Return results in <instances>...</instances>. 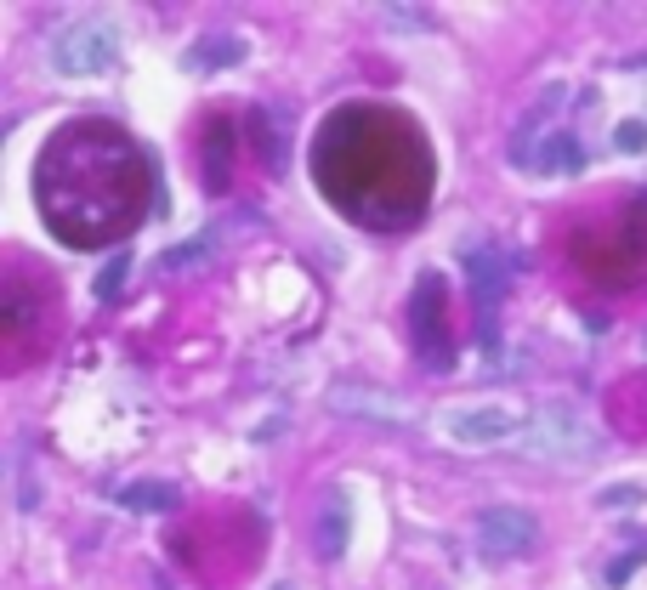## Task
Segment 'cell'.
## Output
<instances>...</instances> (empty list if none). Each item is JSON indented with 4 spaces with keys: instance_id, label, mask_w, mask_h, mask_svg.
Wrapping results in <instances>:
<instances>
[{
    "instance_id": "6",
    "label": "cell",
    "mask_w": 647,
    "mask_h": 590,
    "mask_svg": "<svg viewBox=\"0 0 647 590\" xmlns=\"http://www.w3.org/2000/svg\"><path fill=\"white\" fill-rule=\"evenodd\" d=\"M233 63H245V40L239 35H205L199 46L182 52V69L188 74H216V69H233Z\"/></svg>"
},
{
    "instance_id": "2",
    "label": "cell",
    "mask_w": 647,
    "mask_h": 590,
    "mask_svg": "<svg viewBox=\"0 0 647 590\" xmlns=\"http://www.w3.org/2000/svg\"><path fill=\"white\" fill-rule=\"evenodd\" d=\"M517 449L534 454V460H585V454H596L602 443H596L591 420L579 415L574 403H545L540 415L523 426Z\"/></svg>"
},
{
    "instance_id": "7",
    "label": "cell",
    "mask_w": 647,
    "mask_h": 590,
    "mask_svg": "<svg viewBox=\"0 0 647 590\" xmlns=\"http://www.w3.org/2000/svg\"><path fill=\"white\" fill-rule=\"evenodd\" d=\"M347 534H352V505H347V494H341V488H335L330 500H324V511H318V556H341L347 551Z\"/></svg>"
},
{
    "instance_id": "1",
    "label": "cell",
    "mask_w": 647,
    "mask_h": 590,
    "mask_svg": "<svg viewBox=\"0 0 647 590\" xmlns=\"http://www.w3.org/2000/svg\"><path fill=\"white\" fill-rule=\"evenodd\" d=\"M120 63V29L103 18V12H86V18H69L52 40V69L69 74V80H86V74H108Z\"/></svg>"
},
{
    "instance_id": "5",
    "label": "cell",
    "mask_w": 647,
    "mask_h": 590,
    "mask_svg": "<svg viewBox=\"0 0 647 590\" xmlns=\"http://www.w3.org/2000/svg\"><path fill=\"white\" fill-rule=\"evenodd\" d=\"M438 290H443V284L426 273V278H420V295H415V313H409V318H415V335H420V358H426L432 369L449 364V358L438 352V341H443V330H438Z\"/></svg>"
},
{
    "instance_id": "9",
    "label": "cell",
    "mask_w": 647,
    "mask_h": 590,
    "mask_svg": "<svg viewBox=\"0 0 647 590\" xmlns=\"http://www.w3.org/2000/svg\"><path fill=\"white\" fill-rule=\"evenodd\" d=\"M114 500H120L125 511H176V505H182V488L176 483H125Z\"/></svg>"
},
{
    "instance_id": "8",
    "label": "cell",
    "mask_w": 647,
    "mask_h": 590,
    "mask_svg": "<svg viewBox=\"0 0 647 590\" xmlns=\"http://www.w3.org/2000/svg\"><path fill=\"white\" fill-rule=\"evenodd\" d=\"M579 137H568V131H551V137H540V148H534V165L528 171H545V176H574L579 171Z\"/></svg>"
},
{
    "instance_id": "11",
    "label": "cell",
    "mask_w": 647,
    "mask_h": 590,
    "mask_svg": "<svg viewBox=\"0 0 647 590\" xmlns=\"http://www.w3.org/2000/svg\"><path fill=\"white\" fill-rule=\"evenodd\" d=\"M125 273H131V256L120 250V256H114L103 273H97V290H91V295H97V301H114V290H120V278H125Z\"/></svg>"
},
{
    "instance_id": "13",
    "label": "cell",
    "mask_w": 647,
    "mask_h": 590,
    "mask_svg": "<svg viewBox=\"0 0 647 590\" xmlns=\"http://www.w3.org/2000/svg\"><path fill=\"white\" fill-rule=\"evenodd\" d=\"M613 142H619L625 154H630V148H647V125H636V120H630V125H619V131H613Z\"/></svg>"
},
{
    "instance_id": "14",
    "label": "cell",
    "mask_w": 647,
    "mask_h": 590,
    "mask_svg": "<svg viewBox=\"0 0 647 590\" xmlns=\"http://www.w3.org/2000/svg\"><path fill=\"white\" fill-rule=\"evenodd\" d=\"M273 590H296V585H273Z\"/></svg>"
},
{
    "instance_id": "12",
    "label": "cell",
    "mask_w": 647,
    "mask_h": 590,
    "mask_svg": "<svg viewBox=\"0 0 647 590\" xmlns=\"http://www.w3.org/2000/svg\"><path fill=\"white\" fill-rule=\"evenodd\" d=\"M199 256H205V239H193V244H176L171 256H165V267H171V273H176V267H193V261H199Z\"/></svg>"
},
{
    "instance_id": "10",
    "label": "cell",
    "mask_w": 647,
    "mask_h": 590,
    "mask_svg": "<svg viewBox=\"0 0 647 590\" xmlns=\"http://www.w3.org/2000/svg\"><path fill=\"white\" fill-rule=\"evenodd\" d=\"M335 409H347V415H375V420H409V409L392 398H375V392H352V386H335L330 392Z\"/></svg>"
},
{
    "instance_id": "3",
    "label": "cell",
    "mask_w": 647,
    "mask_h": 590,
    "mask_svg": "<svg viewBox=\"0 0 647 590\" xmlns=\"http://www.w3.org/2000/svg\"><path fill=\"white\" fill-rule=\"evenodd\" d=\"M523 409L517 403H472V409H443L438 415V432L443 443L455 449H494L506 437H523Z\"/></svg>"
},
{
    "instance_id": "4",
    "label": "cell",
    "mask_w": 647,
    "mask_h": 590,
    "mask_svg": "<svg viewBox=\"0 0 647 590\" xmlns=\"http://www.w3.org/2000/svg\"><path fill=\"white\" fill-rule=\"evenodd\" d=\"M540 539V522H534V511H523V505H489L483 517H477V545L489 556H517L528 551Z\"/></svg>"
}]
</instances>
